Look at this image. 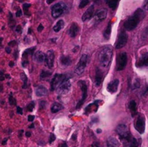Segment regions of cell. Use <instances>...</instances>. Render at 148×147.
Wrapping results in <instances>:
<instances>
[{
	"instance_id": "6da1fadb",
	"label": "cell",
	"mask_w": 148,
	"mask_h": 147,
	"mask_svg": "<svg viewBox=\"0 0 148 147\" xmlns=\"http://www.w3.org/2000/svg\"><path fill=\"white\" fill-rule=\"evenodd\" d=\"M145 16V12L142 9H137L134 12V14L129 17L126 20L125 22L124 23V28L127 30H128V31L134 30L137 27V26L138 25L140 22L144 18Z\"/></svg>"
},
{
	"instance_id": "7a4b0ae2",
	"label": "cell",
	"mask_w": 148,
	"mask_h": 147,
	"mask_svg": "<svg viewBox=\"0 0 148 147\" xmlns=\"http://www.w3.org/2000/svg\"><path fill=\"white\" fill-rule=\"evenodd\" d=\"M113 55V49L111 46H106L100 50L98 54V61L103 68L108 67L111 63Z\"/></svg>"
},
{
	"instance_id": "3957f363",
	"label": "cell",
	"mask_w": 148,
	"mask_h": 147,
	"mask_svg": "<svg viewBox=\"0 0 148 147\" xmlns=\"http://www.w3.org/2000/svg\"><path fill=\"white\" fill-rule=\"evenodd\" d=\"M116 131L118 133V135H119L121 141H124V144H127L132 138V136L131 133H130L129 128L127 127V125H124V124H120V125H119L116 127Z\"/></svg>"
},
{
	"instance_id": "277c9868",
	"label": "cell",
	"mask_w": 148,
	"mask_h": 147,
	"mask_svg": "<svg viewBox=\"0 0 148 147\" xmlns=\"http://www.w3.org/2000/svg\"><path fill=\"white\" fill-rule=\"evenodd\" d=\"M68 79L69 78L67 75L63 74H56L51 82V90L53 91L55 89L59 87L63 82Z\"/></svg>"
},
{
	"instance_id": "5b68a950",
	"label": "cell",
	"mask_w": 148,
	"mask_h": 147,
	"mask_svg": "<svg viewBox=\"0 0 148 147\" xmlns=\"http://www.w3.org/2000/svg\"><path fill=\"white\" fill-rule=\"evenodd\" d=\"M66 10V5L65 3L60 1L55 4L51 7V15L53 18L60 17Z\"/></svg>"
},
{
	"instance_id": "8992f818",
	"label": "cell",
	"mask_w": 148,
	"mask_h": 147,
	"mask_svg": "<svg viewBox=\"0 0 148 147\" xmlns=\"http://www.w3.org/2000/svg\"><path fill=\"white\" fill-rule=\"evenodd\" d=\"M88 61V56L87 54H82L79 59V62L75 69V72L77 75H81L85 70Z\"/></svg>"
},
{
	"instance_id": "52a82bcc",
	"label": "cell",
	"mask_w": 148,
	"mask_h": 147,
	"mask_svg": "<svg viewBox=\"0 0 148 147\" xmlns=\"http://www.w3.org/2000/svg\"><path fill=\"white\" fill-rule=\"evenodd\" d=\"M78 84L79 85L81 88V90H82V98H81L80 100L77 102V104L76 108L77 109H79L82 107V105H83V103L85 102V101L86 100L87 97H88V86H87V84L85 81H79L78 82Z\"/></svg>"
},
{
	"instance_id": "ba28073f",
	"label": "cell",
	"mask_w": 148,
	"mask_h": 147,
	"mask_svg": "<svg viewBox=\"0 0 148 147\" xmlns=\"http://www.w3.org/2000/svg\"><path fill=\"white\" fill-rule=\"evenodd\" d=\"M127 64V54L126 52L120 53L117 56L116 70L122 71L126 68Z\"/></svg>"
},
{
	"instance_id": "9c48e42d",
	"label": "cell",
	"mask_w": 148,
	"mask_h": 147,
	"mask_svg": "<svg viewBox=\"0 0 148 147\" xmlns=\"http://www.w3.org/2000/svg\"><path fill=\"white\" fill-rule=\"evenodd\" d=\"M134 127L140 134L144 133L145 130V118L143 114L140 113L138 115L135 123H134Z\"/></svg>"
},
{
	"instance_id": "30bf717a",
	"label": "cell",
	"mask_w": 148,
	"mask_h": 147,
	"mask_svg": "<svg viewBox=\"0 0 148 147\" xmlns=\"http://www.w3.org/2000/svg\"><path fill=\"white\" fill-rule=\"evenodd\" d=\"M127 41H128V35L124 30H122L119 34L118 39H117V41L115 44L116 48L120 49L124 47L127 43Z\"/></svg>"
},
{
	"instance_id": "8fae6325",
	"label": "cell",
	"mask_w": 148,
	"mask_h": 147,
	"mask_svg": "<svg viewBox=\"0 0 148 147\" xmlns=\"http://www.w3.org/2000/svg\"><path fill=\"white\" fill-rule=\"evenodd\" d=\"M71 88V82L68 80L65 81L57 88V93L59 95H66L69 92Z\"/></svg>"
},
{
	"instance_id": "7c38bea8",
	"label": "cell",
	"mask_w": 148,
	"mask_h": 147,
	"mask_svg": "<svg viewBox=\"0 0 148 147\" xmlns=\"http://www.w3.org/2000/svg\"><path fill=\"white\" fill-rule=\"evenodd\" d=\"M36 50V47H33V48H27L23 52V62H22V66L23 67H26L28 64V56H33V53H34V50Z\"/></svg>"
},
{
	"instance_id": "4fadbf2b",
	"label": "cell",
	"mask_w": 148,
	"mask_h": 147,
	"mask_svg": "<svg viewBox=\"0 0 148 147\" xmlns=\"http://www.w3.org/2000/svg\"><path fill=\"white\" fill-rule=\"evenodd\" d=\"M54 59H55V55L54 52L53 50H49V51L46 53V63L49 69H51L53 66V63H54Z\"/></svg>"
},
{
	"instance_id": "5bb4252c",
	"label": "cell",
	"mask_w": 148,
	"mask_h": 147,
	"mask_svg": "<svg viewBox=\"0 0 148 147\" xmlns=\"http://www.w3.org/2000/svg\"><path fill=\"white\" fill-rule=\"evenodd\" d=\"M119 85V80L117 79H114L112 82H111L110 83L108 84V86H107V90L110 93H115L118 90Z\"/></svg>"
},
{
	"instance_id": "9a60e30c",
	"label": "cell",
	"mask_w": 148,
	"mask_h": 147,
	"mask_svg": "<svg viewBox=\"0 0 148 147\" xmlns=\"http://www.w3.org/2000/svg\"><path fill=\"white\" fill-rule=\"evenodd\" d=\"M94 14V6L91 5L89 8L87 10V11H85V12L84 13L82 17V20L83 22H86L88 20H90Z\"/></svg>"
},
{
	"instance_id": "2e32d148",
	"label": "cell",
	"mask_w": 148,
	"mask_h": 147,
	"mask_svg": "<svg viewBox=\"0 0 148 147\" xmlns=\"http://www.w3.org/2000/svg\"><path fill=\"white\" fill-rule=\"evenodd\" d=\"M46 55H45L42 51L38 50V51H36L33 55V60L38 63H42L46 61Z\"/></svg>"
},
{
	"instance_id": "e0dca14e",
	"label": "cell",
	"mask_w": 148,
	"mask_h": 147,
	"mask_svg": "<svg viewBox=\"0 0 148 147\" xmlns=\"http://www.w3.org/2000/svg\"><path fill=\"white\" fill-rule=\"evenodd\" d=\"M148 66V52L144 53L140 57V60L136 63V66L137 67H143V66Z\"/></svg>"
},
{
	"instance_id": "ac0fdd59",
	"label": "cell",
	"mask_w": 148,
	"mask_h": 147,
	"mask_svg": "<svg viewBox=\"0 0 148 147\" xmlns=\"http://www.w3.org/2000/svg\"><path fill=\"white\" fill-rule=\"evenodd\" d=\"M107 14H108V12L106 9H101L98 10L95 14V20L98 22L103 21L106 18Z\"/></svg>"
},
{
	"instance_id": "d6986e66",
	"label": "cell",
	"mask_w": 148,
	"mask_h": 147,
	"mask_svg": "<svg viewBox=\"0 0 148 147\" xmlns=\"http://www.w3.org/2000/svg\"><path fill=\"white\" fill-rule=\"evenodd\" d=\"M103 79V73L100 69L97 68L95 71V82L97 86H100L102 83Z\"/></svg>"
},
{
	"instance_id": "ffe728a7",
	"label": "cell",
	"mask_w": 148,
	"mask_h": 147,
	"mask_svg": "<svg viewBox=\"0 0 148 147\" xmlns=\"http://www.w3.org/2000/svg\"><path fill=\"white\" fill-rule=\"evenodd\" d=\"M79 31V28L78 24L76 22H73L71 24V27L69 30V35L71 37H75L77 35Z\"/></svg>"
},
{
	"instance_id": "44dd1931",
	"label": "cell",
	"mask_w": 148,
	"mask_h": 147,
	"mask_svg": "<svg viewBox=\"0 0 148 147\" xmlns=\"http://www.w3.org/2000/svg\"><path fill=\"white\" fill-rule=\"evenodd\" d=\"M36 95L37 97H43L48 95V90L43 85H39L36 89Z\"/></svg>"
},
{
	"instance_id": "7402d4cb",
	"label": "cell",
	"mask_w": 148,
	"mask_h": 147,
	"mask_svg": "<svg viewBox=\"0 0 148 147\" xmlns=\"http://www.w3.org/2000/svg\"><path fill=\"white\" fill-rule=\"evenodd\" d=\"M107 147H119V142L114 137H109L107 140Z\"/></svg>"
},
{
	"instance_id": "603a6c76",
	"label": "cell",
	"mask_w": 148,
	"mask_h": 147,
	"mask_svg": "<svg viewBox=\"0 0 148 147\" xmlns=\"http://www.w3.org/2000/svg\"><path fill=\"white\" fill-rule=\"evenodd\" d=\"M129 109L131 112L132 116L134 117L137 114V104L135 101L132 100L129 104Z\"/></svg>"
},
{
	"instance_id": "cb8c5ba5",
	"label": "cell",
	"mask_w": 148,
	"mask_h": 147,
	"mask_svg": "<svg viewBox=\"0 0 148 147\" xmlns=\"http://www.w3.org/2000/svg\"><path fill=\"white\" fill-rule=\"evenodd\" d=\"M63 108H64L63 105H61L60 103H58V102H54V103L51 105V111L53 113H56V112L62 110Z\"/></svg>"
},
{
	"instance_id": "d4e9b609",
	"label": "cell",
	"mask_w": 148,
	"mask_h": 147,
	"mask_svg": "<svg viewBox=\"0 0 148 147\" xmlns=\"http://www.w3.org/2000/svg\"><path fill=\"white\" fill-rule=\"evenodd\" d=\"M61 63H62L63 66H68L72 63V59L69 56H62L61 57L60 59Z\"/></svg>"
},
{
	"instance_id": "484cf974",
	"label": "cell",
	"mask_w": 148,
	"mask_h": 147,
	"mask_svg": "<svg viewBox=\"0 0 148 147\" xmlns=\"http://www.w3.org/2000/svg\"><path fill=\"white\" fill-rule=\"evenodd\" d=\"M64 26V22L63 20H59V21L56 22V24L53 26V29L56 33H58V32L60 31L62 28Z\"/></svg>"
},
{
	"instance_id": "4316f807",
	"label": "cell",
	"mask_w": 148,
	"mask_h": 147,
	"mask_svg": "<svg viewBox=\"0 0 148 147\" xmlns=\"http://www.w3.org/2000/svg\"><path fill=\"white\" fill-rule=\"evenodd\" d=\"M111 22H109L107 25L106 29L104 30L103 32V37H105L106 40H109L110 36H111Z\"/></svg>"
},
{
	"instance_id": "83f0119b",
	"label": "cell",
	"mask_w": 148,
	"mask_h": 147,
	"mask_svg": "<svg viewBox=\"0 0 148 147\" xmlns=\"http://www.w3.org/2000/svg\"><path fill=\"white\" fill-rule=\"evenodd\" d=\"M105 1L110 8L112 9V10H115L119 0H105Z\"/></svg>"
},
{
	"instance_id": "f1b7e54d",
	"label": "cell",
	"mask_w": 148,
	"mask_h": 147,
	"mask_svg": "<svg viewBox=\"0 0 148 147\" xmlns=\"http://www.w3.org/2000/svg\"><path fill=\"white\" fill-rule=\"evenodd\" d=\"M51 72L49 71H46V70H42L40 72V78L41 80H44L45 79H47V78L50 77L51 75Z\"/></svg>"
},
{
	"instance_id": "f546056e",
	"label": "cell",
	"mask_w": 148,
	"mask_h": 147,
	"mask_svg": "<svg viewBox=\"0 0 148 147\" xmlns=\"http://www.w3.org/2000/svg\"><path fill=\"white\" fill-rule=\"evenodd\" d=\"M20 77H21V79L23 82V89H26L27 87V77L25 75V73H21L20 74Z\"/></svg>"
},
{
	"instance_id": "4dcf8cb0",
	"label": "cell",
	"mask_w": 148,
	"mask_h": 147,
	"mask_svg": "<svg viewBox=\"0 0 148 147\" xmlns=\"http://www.w3.org/2000/svg\"><path fill=\"white\" fill-rule=\"evenodd\" d=\"M126 144H127L128 147H138V142H137V139L135 138H134V137H132L131 141H129Z\"/></svg>"
},
{
	"instance_id": "1f68e13d",
	"label": "cell",
	"mask_w": 148,
	"mask_h": 147,
	"mask_svg": "<svg viewBox=\"0 0 148 147\" xmlns=\"http://www.w3.org/2000/svg\"><path fill=\"white\" fill-rule=\"evenodd\" d=\"M90 3V0H81V1L79 2V8L82 9L85 7V6L88 5Z\"/></svg>"
},
{
	"instance_id": "d6a6232c",
	"label": "cell",
	"mask_w": 148,
	"mask_h": 147,
	"mask_svg": "<svg viewBox=\"0 0 148 147\" xmlns=\"http://www.w3.org/2000/svg\"><path fill=\"white\" fill-rule=\"evenodd\" d=\"M34 108H35V102L32 101V102H30V103L27 105V110L29 111V112H32V111L33 110V109H34Z\"/></svg>"
},
{
	"instance_id": "836d02e7",
	"label": "cell",
	"mask_w": 148,
	"mask_h": 147,
	"mask_svg": "<svg viewBox=\"0 0 148 147\" xmlns=\"http://www.w3.org/2000/svg\"><path fill=\"white\" fill-rule=\"evenodd\" d=\"M140 79H137L134 82V83L133 84V86H132V89H137L138 88H140Z\"/></svg>"
},
{
	"instance_id": "e575fe53",
	"label": "cell",
	"mask_w": 148,
	"mask_h": 147,
	"mask_svg": "<svg viewBox=\"0 0 148 147\" xmlns=\"http://www.w3.org/2000/svg\"><path fill=\"white\" fill-rule=\"evenodd\" d=\"M30 7V4H23V11L26 15H28V9Z\"/></svg>"
},
{
	"instance_id": "d590c367",
	"label": "cell",
	"mask_w": 148,
	"mask_h": 147,
	"mask_svg": "<svg viewBox=\"0 0 148 147\" xmlns=\"http://www.w3.org/2000/svg\"><path fill=\"white\" fill-rule=\"evenodd\" d=\"M9 102L11 105H16V99H14L12 94H10V97H9Z\"/></svg>"
},
{
	"instance_id": "8d00e7d4",
	"label": "cell",
	"mask_w": 148,
	"mask_h": 147,
	"mask_svg": "<svg viewBox=\"0 0 148 147\" xmlns=\"http://www.w3.org/2000/svg\"><path fill=\"white\" fill-rule=\"evenodd\" d=\"M55 139H56V136H55L54 134L51 133L50 138H49V143H50V144H51L52 142H53V141H55Z\"/></svg>"
},
{
	"instance_id": "74e56055",
	"label": "cell",
	"mask_w": 148,
	"mask_h": 147,
	"mask_svg": "<svg viewBox=\"0 0 148 147\" xmlns=\"http://www.w3.org/2000/svg\"><path fill=\"white\" fill-rule=\"evenodd\" d=\"M143 95L144 97H147L148 96V84L146 86L145 89H144L143 92Z\"/></svg>"
},
{
	"instance_id": "f35d334b",
	"label": "cell",
	"mask_w": 148,
	"mask_h": 147,
	"mask_svg": "<svg viewBox=\"0 0 148 147\" xmlns=\"http://www.w3.org/2000/svg\"><path fill=\"white\" fill-rule=\"evenodd\" d=\"M46 102L45 101H41L40 102V109H44L45 107H46Z\"/></svg>"
},
{
	"instance_id": "ab89813d",
	"label": "cell",
	"mask_w": 148,
	"mask_h": 147,
	"mask_svg": "<svg viewBox=\"0 0 148 147\" xmlns=\"http://www.w3.org/2000/svg\"><path fill=\"white\" fill-rule=\"evenodd\" d=\"M22 14H23V12H22V10H18L16 12V17H21Z\"/></svg>"
},
{
	"instance_id": "60d3db41",
	"label": "cell",
	"mask_w": 148,
	"mask_h": 147,
	"mask_svg": "<svg viewBox=\"0 0 148 147\" xmlns=\"http://www.w3.org/2000/svg\"><path fill=\"white\" fill-rule=\"evenodd\" d=\"M17 113L20 114V115H22V114H23V109L19 106L17 107Z\"/></svg>"
},
{
	"instance_id": "b9f144b4",
	"label": "cell",
	"mask_w": 148,
	"mask_h": 147,
	"mask_svg": "<svg viewBox=\"0 0 148 147\" xmlns=\"http://www.w3.org/2000/svg\"><path fill=\"white\" fill-rule=\"evenodd\" d=\"M35 119V116L34 115H28V117H27V120H28V121H30V122H32V121L33 120Z\"/></svg>"
},
{
	"instance_id": "7bdbcfd3",
	"label": "cell",
	"mask_w": 148,
	"mask_h": 147,
	"mask_svg": "<svg viewBox=\"0 0 148 147\" xmlns=\"http://www.w3.org/2000/svg\"><path fill=\"white\" fill-rule=\"evenodd\" d=\"M16 44H17V43H16L15 40H12V41H10V43H8V45L10 46H14Z\"/></svg>"
},
{
	"instance_id": "ee69618b",
	"label": "cell",
	"mask_w": 148,
	"mask_h": 147,
	"mask_svg": "<svg viewBox=\"0 0 148 147\" xmlns=\"http://www.w3.org/2000/svg\"><path fill=\"white\" fill-rule=\"evenodd\" d=\"M21 30H22V27L20 25H17V27H16V32H17V33H21Z\"/></svg>"
},
{
	"instance_id": "f6af8a7d",
	"label": "cell",
	"mask_w": 148,
	"mask_h": 147,
	"mask_svg": "<svg viewBox=\"0 0 148 147\" xmlns=\"http://www.w3.org/2000/svg\"><path fill=\"white\" fill-rule=\"evenodd\" d=\"M43 30V24H39L38 27V32H41Z\"/></svg>"
},
{
	"instance_id": "bcb514c9",
	"label": "cell",
	"mask_w": 148,
	"mask_h": 147,
	"mask_svg": "<svg viewBox=\"0 0 148 147\" xmlns=\"http://www.w3.org/2000/svg\"><path fill=\"white\" fill-rule=\"evenodd\" d=\"M144 8L145 9V10H148V0H145V1Z\"/></svg>"
},
{
	"instance_id": "7dc6e473",
	"label": "cell",
	"mask_w": 148,
	"mask_h": 147,
	"mask_svg": "<svg viewBox=\"0 0 148 147\" xmlns=\"http://www.w3.org/2000/svg\"><path fill=\"white\" fill-rule=\"evenodd\" d=\"M0 76H1V78H0L1 81L4 80V73H3V71H0Z\"/></svg>"
},
{
	"instance_id": "c3c4849f",
	"label": "cell",
	"mask_w": 148,
	"mask_h": 147,
	"mask_svg": "<svg viewBox=\"0 0 148 147\" xmlns=\"http://www.w3.org/2000/svg\"><path fill=\"white\" fill-rule=\"evenodd\" d=\"M5 50H6V52H7V53H11V49H10V47H7V48H6Z\"/></svg>"
},
{
	"instance_id": "681fc988",
	"label": "cell",
	"mask_w": 148,
	"mask_h": 147,
	"mask_svg": "<svg viewBox=\"0 0 148 147\" xmlns=\"http://www.w3.org/2000/svg\"><path fill=\"white\" fill-rule=\"evenodd\" d=\"M92 147H101V146H100L99 144H98V143H95V144H92Z\"/></svg>"
},
{
	"instance_id": "f907efd6",
	"label": "cell",
	"mask_w": 148,
	"mask_h": 147,
	"mask_svg": "<svg viewBox=\"0 0 148 147\" xmlns=\"http://www.w3.org/2000/svg\"><path fill=\"white\" fill-rule=\"evenodd\" d=\"M25 135L27 137H30V135H31V133L29 132V131H27V132L25 133Z\"/></svg>"
},
{
	"instance_id": "816d5d0a",
	"label": "cell",
	"mask_w": 148,
	"mask_h": 147,
	"mask_svg": "<svg viewBox=\"0 0 148 147\" xmlns=\"http://www.w3.org/2000/svg\"><path fill=\"white\" fill-rule=\"evenodd\" d=\"M7 138H4L2 141V145H5L7 144Z\"/></svg>"
},
{
	"instance_id": "f5cc1de1",
	"label": "cell",
	"mask_w": 148,
	"mask_h": 147,
	"mask_svg": "<svg viewBox=\"0 0 148 147\" xmlns=\"http://www.w3.org/2000/svg\"><path fill=\"white\" fill-rule=\"evenodd\" d=\"M14 62H12V61H10V63H9V66H10V67H12V66H14Z\"/></svg>"
},
{
	"instance_id": "db71d44e",
	"label": "cell",
	"mask_w": 148,
	"mask_h": 147,
	"mask_svg": "<svg viewBox=\"0 0 148 147\" xmlns=\"http://www.w3.org/2000/svg\"><path fill=\"white\" fill-rule=\"evenodd\" d=\"M53 1H54V0H46L48 4H51L52 2H53Z\"/></svg>"
},
{
	"instance_id": "11a10c76",
	"label": "cell",
	"mask_w": 148,
	"mask_h": 147,
	"mask_svg": "<svg viewBox=\"0 0 148 147\" xmlns=\"http://www.w3.org/2000/svg\"><path fill=\"white\" fill-rule=\"evenodd\" d=\"M17 53H18V51H17V50H15V53H14V58H15V59H17Z\"/></svg>"
},
{
	"instance_id": "9f6ffc18",
	"label": "cell",
	"mask_w": 148,
	"mask_h": 147,
	"mask_svg": "<svg viewBox=\"0 0 148 147\" xmlns=\"http://www.w3.org/2000/svg\"><path fill=\"white\" fill-rule=\"evenodd\" d=\"M61 147H67V145H66V143H64V144H62V146H61Z\"/></svg>"
},
{
	"instance_id": "6f0895ef",
	"label": "cell",
	"mask_w": 148,
	"mask_h": 147,
	"mask_svg": "<svg viewBox=\"0 0 148 147\" xmlns=\"http://www.w3.org/2000/svg\"><path fill=\"white\" fill-rule=\"evenodd\" d=\"M23 131H23V130L20 131V134H19V136H20V137L22 136V133H23Z\"/></svg>"
},
{
	"instance_id": "680465c9",
	"label": "cell",
	"mask_w": 148,
	"mask_h": 147,
	"mask_svg": "<svg viewBox=\"0 0 148 147\" xmlns=\"http://www.w3.org/2000/svg\"><path fill=\"white\" fill-rule=\"evenodd\" d=\"M101 129H97V133H101Z\"/></svg>"
},
{
	"instance_id": "91938a15",
	"label": "cell",
	"mask_w": 148,
	"mask_h": 147,
	"mask_svg": "<svg viewBox=\"0 0 148 147\" xmlns=\"http://www.w3.org/2000/svg\"><path fill=\"white\" fill-rule=\"evenodd\" d=\"M34 128V125H33V124H31V125L29 126V128Z\"/></svg>"
},
{
	"instance_id": "94428289",
	"label": "cell",
	"mask_w": 148,
	"mask_h": 147,
	"mask_svg": "<svg viewBox=\"0 0 148 147\" xmlns=\"http://www.w3.org/2000/svg\"><path fill=\"white\" fill-rule=\"evenodd\" d=\"M5 77H6V78H8V79H10V75H9V74H6V75H5Z\"/></svg>"
},
{
	"instance_id": "6125c7cd",
	"label": "cell",
	"mask_w": 148,
	"mask_h": 147,
	"mask_svg": "<svg viewBox=\"0 0 148 147\" xmlns=\"http://www.w3.org/2000/svg\"><path fill=\"white\" fill-rule=\"evenodd\" d=\"M30 33H31V29H29V30H28V33H29V34H30Z\"/></svg>"
},
{
	"instance_id": "be15d7a7",
	"label": "cell",
	"mask_w": 148,
	"mask_h": 147,
	"mask_svg": "<svg viewBox=\"0 0 148 147\" xmlns=\"http://www.w3.org/2000/svg\"><path fill=\"white\" fill-rule=\"evenodd\" d=\"M2 89H3V87H2V85H1V91H2Z\"/></svg>"
},
{
	"instance_id": "e7e4bbea",
	"label": "cell",
	"mask_w": 148,
	"mask_h": 147,
	"mask_svg": "<svg viewBox=\"0 0 148 147\" xmlns=\"http://www.w3.org/2000/svg\"><path fill=\"white\" fill-rule=\"evenodd\" d=\"M94 1H95V2H97V1H98V0H94Z\"/></svg>"
}]
</instances>
